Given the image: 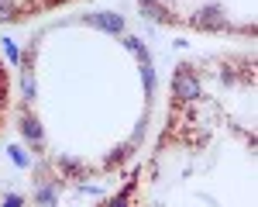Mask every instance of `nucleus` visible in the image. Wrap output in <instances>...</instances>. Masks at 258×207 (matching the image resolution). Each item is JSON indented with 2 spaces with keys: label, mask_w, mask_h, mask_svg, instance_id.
Returning <instances> with one entry per match:
<instances>
[{
  "label": "nucleus",
  "mask_w": 258,
  "mask_h": 207,
  "mask_svg": "<svg viewBox=\"0 0 258 207\" xmlns=\"http://www.w3.org/2000/svg\"><path fill=\"white\" fill-rule=\"evenodd\" d=\"M138 7L148 21L165 28L255 38V0H138Z\"/></svg>",
  "instance_id": "nucleus-1"
}]
</instances>
